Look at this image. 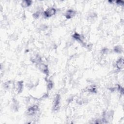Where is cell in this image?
<instances>
[{"label": "cell", "instance_id": "obj_1", "mask_svg": "<svg viewBox=\"0 0 124 124\" xmlns=\"http://www.w3.org/2000/svg\"><path fill=\"white\" fill-rule=\"evenodd\" d=\"M56 13V9L54 8L51 7L48 8L43 13V15L46 18H49L54 16Z\"/></svg>", "mask_w": 124, "mask_h": 124}, {"label": "cell", "instance_id": "obj_2", "mask_svg": "<svg viewBox=\"0 0 124 124\" xmlns=\"http://www.w3.org/2000/svg\"><path fill=\"white\" fill-rule=\"evenodd\" d=\"M38 69L44 74H46V75H48L49 73V70L48 67L43 63H40L37 65Z\"/></svg>", "mask_w": 124, "mask_h": 124}, {"label": "cell", "instance_id": "obj_3", "mask_svg": "<svg viewBox=\"0 0 124 124\" xmlns=\"http://www.w3.org/2000/svg\"><path fill=\"white\" fill-rule=\"evenodd\" d=\"M39 108L37 105H34L31 107H30L27 110L28 115L30 116H33L35 115V113L38 111Z\"/></svg>", "mask_w": 124, "mask_h": 124}, {"label": "cell", "instance_id": "obj_4", "mask_svg": "<svg viewBox=\"0 0 124 124\" xmlns=\"http://www.w3.org/2000/svg\"><path fill=\"white\" fill-rule=\"evenodd\" d=\"M76 15V12L72 9L68 10L65 13V16L66 18L68 20L71 19L75 17Z\"/></svg>", "mask_w": 124, "mask_h": 124}, {"label": "cell", "instance_id": "obj_5", "mask_svg": "<svg viewBox=\"0 0 124 124\" xmlns=\"http://www.w3.org/2000/svg\"><path fill=\"white\" fill-rule=\"evenodd\" d=\"M60 96L59 95H57L54 100V109L55 110H58L59 109L60 103Z\"/></svg>", "mask_w": 124, "mask_h": 124}, {"label": "cell", "instance_id": "obj_6", "mask_svg": "<svg viewBox=\"0 0 124 124\" xmlns=\"http://www.w3.org/2000/svg\"><path fill=\"white\" fill-rule=\"evenodd\" d=\"M116 68L119 70L123 69L124 68V60L123 58L119 59L116 63Z\"/></svg>", "mask_w": 124, "mask_h": 124}, {"label": "cell", "instance_id": "obj_7", "mask_svg": "<svg viewBox=\"0 0 124 124\" xmlns=\"http://www.w3.org/2000/svg\"><path fill=\"white\" fill-rule=\"evenodd\" d=\"M16 85V89H17V92H18V93H21L22 91V90H23V82L22 81L18 82L17 83Z\"/></svg>", "mask_w": 124, "mask_h": 124}, {"label": "cell", "instance_id": "obj_8", "mask_svg": "<svg viewBox=\"0 0 124 124\" xmlns=\"http://www.w3.org/2000/svg\"><path fill=\"white\" fill-rule=\"evenodd\" d=\"M73 38L74 39H75L79 42H81L83 44V36L82 35L80 34H78L77 33H74V34H73Z\"/></svg>", "mask_w": 124, "mask_h": 124}, {"label": "cell", "instance_id": "obj_9", "mask_svg": "<svg viewBox=\"0 0 124 124\" xmlns=\"http://www.w3.org/2000/svg\"><path fill=\"white\" fill-rule=\"evenodd\" d=\"M32 4V1H27V0H26V1H23L22 2L21 6L23 7L27 8V7H30L31 6Z\"/></svg>", "mask_w": 124, "mask_h": 124}, {"label": "cell", "instance_id": "obj_10", "mask_svg": "<svg viewBox=\"0 0 124 124\" xmlns=\"http://www.w3.org/2000/svg\"><path fill=\"white\" fill-rule=\"evenodd\" d=\"M41 13H42V10H40V9H39V10H37L36 11H35V13L33 14V17L34 18V19H38L39 17H40V16L41 15Z\"/></svg>", "mask_w": 124, "mask_h": 124}, {"label": "cell", "instance_id": "obj_11", "mask_svg": "<svg viewBox=\"0 0 124 124\" xmlns=\"http://www.w3.org/2000/svg\"><path fill=\"white\" fill-rule=\"evenodd\" d=\"M123 51L122 48L120 46H115L114 48V51L117 53H120Z\"/></svg>", "mask_w": 124, "mask_h": 124}, {"label": "cell", "instance_id": "obj_12", "mask_svg": "<svg viewBox=\"0 0 124 124\" xmlns=\"http://www.w3.org/2000/svg\"><path fill=\"white\" fill-rule=\"evenodd\" d=\"M88 91L91 93H96V88L95 86H91L87 89Z\"/></svg>", "mask_w": 124, "mask_h": 124}, {"label": "cell", "instance_id": "obj_13", "mask_svg": "<svg viewBox=\"0 0 124 124\" xmlns=\"http://www.w3.org/2000/svg\"><path fill=\"white\" fill-rule=\"evenodd\" d=\"M53 87V83L51 81H49L47 84V88L48 90H51Z\"/></svg>", "mask_w": 124, "mask_h": 124}, {"label": "cell", "instance_id": "obj_14", "mask_svg": "<svg viewBox=\"0 0 124 124\" xmlns=\"http://www.w3.org/2000/svg\"><path fill=\"white\" fill-rule=\"evenodd\" d=\"M116 4L117 5H120V6H123V4H124V2L123 1H116L115 2Z\"/></svg>", "mask_w": 124, "mask_h": 124}]
</instances>
